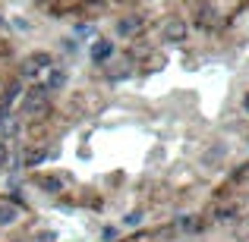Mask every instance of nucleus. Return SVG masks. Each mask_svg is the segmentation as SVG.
I'll return each instance as SVG.
<instances>
[{
    "mask_svg": "<svg viewBox=\"0 0 249 242\" xmlns=\"http://www.w3.org/2000/svg\"><path fill=\"white\" fill-rule=\"evenodd\" d=\"M41 69H51V54L48 50H35V54H29L22 60V76L25 79H35Z\"/></svg>",
    "mask_w": 249,
    "mask_h": 242,
    "instance_id": "f257e3e1",
    "label": "nucleus"
},
{
    "mask_svg": "<svg viewBox=\"0 0 249 242\" xmlns=\"http://www.w3.org/2000/svg\"><path fill=\"white\" fill-rule=\"evenodd\" d=\"M161 41H167V44H183V41H186V22H183L180 16L167 19L164 29H161Z\"/></svg>",
    "mask_w": 249,
    "mask_h": 242,
    "instance_id": "f03ea898",
    "label": "nucleus"
},
{
    "mask_svg": "<svg viewBox=\"0 0 249 242\" xmlns=\"http://www.w3.org/2000/svg\"><path fill=\"white\" fill-rule=\"evenodd\" d=\"M44 104H48V91H44V85H35V88L22 97L19 110H22V113H38V110H44Z\"/></svg>",
    "mask_w": 249,
    "mask_h": 242,
    "instance_id": "7ed1b4c3",
    "label": "nucleus"
},
{
    "mask_svg": "<svg viewBox=\"0 0 249 242\" xmlns=\"http://www.w3.org/2000/svg\"><path fill=\"white\" fill-rule=\"evenodd\" d=\"M196 25H199V29H218L221 25L218 10H214L212 3H199L196 6Z\"/></svg>",
    "mask_w": 249,
    "mask_h": 242,
    "instance_id": "20e7f679",
    "label": "nucleus"
},
{
    "mask_svg": "<svg viewBox=\"0 0 249 242\" xmlns=\"http://www.w3.org/2000/svg\"><path fill=\"white\" fill-rule=\"evenodd\" d=\"M227 158V145H224V142H214V145L212 148H205V151H202V167H214V163H221V161H224Z\"/></svg>",
    "mask_w": 249,
    "mask_h": 242,
    "instance_id": "39448f33",
    "label": "nucleus"
},
{
    "mask_svg": "<svg viewBox=\"0 0 249 242\" xmlns=\"http://www.w3.org/2000/svg\"><path fill=\"white\" fill-rule=\"evenodd\" d=\"M139 29H142V16H123L120 22H117V35L120 38H133Z\"/></svg>",
    "mask_w": 249,
    "mask_h": 242,
    "instance_id": "423d86ee",
    "label": "nucleus"
},
{
    "mask_svg": "<svg viewBox=\"0 0 249 242\" xmlns=\"http://www.w3.org/2000/svg\"><path fill=\"white\" fill-rule=\"evenodd\" d=\"M110 54H114V41H104V38H98V41L91 44V60H95V63H104Z\"/></svg>",
    "mask_w": 249,
    "mask_h": 242,
    "instance_id": "0eeeda50",
    "label": "nucleus"
},
{
    "mask_svg": "<svg viewBox=\"0 0 249 242\" xmlns=\"http://www.w3.org/2000/svg\"><path fill=\"white\" fill-rule=\"evenodd\" d=\"M63 85H67V73H63L60 66H54V69L48 73V82H44V91L51 95V91H60Z\"/></svg>",
    "mask_w": 249,
    "mask_h": 242,
    "instance_id": "6e6552de",
    "label": "nucleus"
},
{
    "mask_svg": "<svg viewBox=\"0 0 249 242\" xmlns=\"http://www.w3.org/2000/svg\"><path fill=\"white\" fill-rule=\"evenodd\" d=\"M16 217H19V208L10 205L6 198H0V226H13V224H16Z\"/></svg>",
    "mask_w": 249,
    "mask_h": 242,
    "instance_id": "1a4fd4ad",
    "label": "nucleus"
},
{
    "mask_svg": "<svg viewBox=\"0 0 249 242\" xmlns=\"http://www.w3.org/2000/svg\"><path fill=\"white\" fill-rule=\"evenodd\" d=\"M38 186H41L44 192L54 195V192H60V189H63V179H60V176H41V179H38Z\"/></svg>",
    "mask_w": 249,
    "mask_h": 242,
    "instance_id": "9d476101",
    "label": "nucleus"
},
{
    "mask_svg": "<svg viewBox=\"0 0 249 242\" xmlns=\"http://www.w3.org/2000/svg\"><path fill=\"white\" fill-rule=\"evenodd\" d=\"M180 226H183L186 233H199L205 224H202V220H196V217H180Z\"/></svg>",
    "mask_w": 249,
    "mask_h": 242,
    "instance_id": "9b49d317",
    "label": "nucleus"
},
{
    "mask_svg": "<svg viewBox=\"0 0 249 242\" xmlns=\"http://www.w3.org/2000/svg\"><path fill=\"white\" fill-rule=\"evenodd\" d=\"M44 161H48V151H29V154H25V167H35V163H44Z\"/></svg>",
    "mask_w": 249,
    "mask_h": 242,
    "instance_id": "f8f14e48",
    "label": "nucleus"
},
{
    "mask_svg": "<svg viewBox=\"0 0 249 242\" xmlns=\"http://www.w3.org/2000/svg\"><path fill=\"white\" fill-rule=\"evenodd\" d=\"M16 95H19V82H13L10 88H6V95H3V104H10V101H16Z\"/></svg>",
    "mask_w": 249,
    "mask_h": 242,
    "instance_id": "ddd939ff",
    "label": "nucleus"
},
{
    "mask_svg": "<svg viewBox=\"0 0 249 242\" xmlns=\"http://www.w3.org/2000/svg\"><path fill=\"white\" fill-rule=\"evenodd\" d=\"M139 224H142V214H139V211H133V214L126 217V226H139Z\"/></svg>",
    "mask_w": 249,
    "mask_h": 242,
    "instance_id": "4468645a",
    "label": "nucleus"
},
{
    "mask_svg": "<svg viewBox=\"0 0 249 242\" xmlns=\"http://www.w3.org/2000/svg\"><path fill=\"white\" fill-rule=\"evenodd\" d=\"M6 161H10V151H6V145L0 142V167H6Z\"/></svg>",
    "mask_w": 249,
    "mask_h": 242,
    "instance_id": "2eb2a0df",
    "label": "nucleus"
},
{
    "mask_svg": "<svg viewBox=\"0 0 249 242\" xmlns=\"http://www.w3.org/2000/svg\"><path fill=\"white\" fill-rule=\"evenodd\" d=\"M63 48H67V50H76L79 44H76V38H67V41H63Z\"/></svg>",
    "mask_w": 249,
    "mask_h": 242,
    "instance_id": "dca6fc26",
    "label": "nucleus"
},
{
    "mask_svg": "<svg viewBox=\"0 0 249 242\" xmlns=\"http://www.w3.org/2000/svg\"><path fill=\"white\" fill-rule=\"evenodd\" d=\"M3 116H6V107H3V104H0V123H3Z\"/></svg>",
    "mask_w": 249,
    "mask_h": 242,
    "instance_id": "f3484780",
    "label": "nucleus"
},
{
    "mask_svg": "<svg viewBox=\"0 0 249 242\" xmlns=\"http://www.w3.org/2000/svg\"><path fill=\"white\" fill-rule=\"evenodd\" d=\"M243 107H246V110H249V95H246V97H243Z\"/></svg>",
    "mask_w": 249,
    "mask_h": 242,
    "instance_id": "a211bd4d",
    "label": "nucleus"
},
{
    "mask_svg": "<svg viewBox=\"0 0 249 242\" xmlns=\"http://www.w3.org/2000/svg\"><path fill=\"white\" fill-rule=\"evenodd\" d=\"M89 3H104V0H89Z\"/></svg>",
    "mask_w": 249,
    "mask_h": 242,
    "instance_id": "6ab92c4d",
    "label": "nucleus"
},
{
    "mask_svg": "<svg viewBox=\"0 0 249 242\" xmlns=\"http://www.w3.org/2000/svg\"><path fill=\"white\" fill-rule=\"evenodd\" d=\"M0 22H3V19H0Z\"/></svg>",
    "mask_w": 249,
    "mask_h": 242,
    "instance_id": "aec40b11",
    "label": "nucleus"
}]
</instances>
